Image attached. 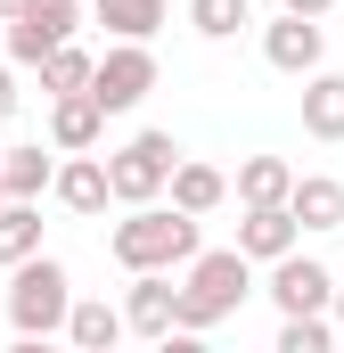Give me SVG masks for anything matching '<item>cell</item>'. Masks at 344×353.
I'll return each mask as SVG.
<instances>
[{"label": "cell", "instance_id": "obj_12", "mask_svg": "<svg viewBox=\"0 0 344 353\" xmlns=\"http://www.w3.org/2000/svg\"><path fill=\"white\" fill-rule=\"evenodd\" d=\"M50 140H58L66 157L107 140V107H98V90H58V99H50Z\"/></svg>", "mask_w": 344, "mask_h": 353}, {"label": "cell", "instance_id": "obj_9", "mask_svg": "<svg viewBox=\"0 0 344 353\" xmlns=\"http://www.w3.org/2000/svg\"><path fill=\"white\" fill-rule=\"evenodd\" d=\"M270 304H279V312H336V271L295 247V255L270 263Z\"/></svg>", "mask_w": 344, "mask_h": 353}, {"label": "cell", "instance_id": "obj_10", "mask_svg": "<svg viewBox=\"0 0 344 353\" xmlns=\"http://www.w3.org/2000/svg\"><path fill=\"white\" fill-rule=\"evenodd\" d=\"M50 197H58L66 214H107V205H115V181H107V157H90V148H74V157H58V181H50Z\"/></svg>", "mask_w": 344, "mask_h": 353}, {"label": "cell", "instance_id": "obj_11", "mask_svg": "<svg viewBox=\"0 0 344 353\" xmlns=\"http://www.w3.org/2000/svg\"><path fill=\"white\" fill-rule=\"evenodd\" d=\"M238 247H246L255 263L295 255V247H303V222H295V205H246V214H238Z\"/></svg>", "mask_w": 344, "mask_h": 353}, {"label": "cell", "instance_id": "obj_19", "mask_svg": "<svg viewBox=\"0 0 344 353\" xmlns=\"http://www.w3.org/2000/svg\"><path fill=\"white\" fill-rule=\"evenodd\" d=\"M230 189H238V205H287L295 197V165L287 157H246Z\"/></svg>", "mask_w": 344, "mask_h": 353}, {"label": "cell", "instance_id": "obj_6", "mask_svg": "<svg viewBox=\"0 0 344 353\" xmlns=\"http://www.w3.org/2000/svg\"><path fill=\"white\" fill-rule=\"evenodd\" d=\"M90 90H98L107 115H131V107L156 90V50H148V41H107V58H98Z\"/></svg>", "mask_w": 344, "mask_h": 353}, {"label": "cell", "instance_id": "obj_15", "mask_svg": "<svg viewBox=\"0 0 344 353\" xmlns=\"http://www.w3.org/2000/svg\"><path fill=\"white\" fill-rule=\"evenodd\" d=\"M172 0H90V25H107L115 41H156Z\"/></svg>", "mask_w": 344, "mask_h": 353}, {"label": "cell", "instance_id": "obj_14", "mask_svg": "<svg viewBox=\"0 0 344 353\" xmlns=\"http://www.w3.org/2000/svg\"><path fill=\"white\" fill-rule=\"evenodd\" d=\"M58 140L41 148V140H17V148H0V181H8V197H50V181H58Z\"/></svg>", "mask_w": 344, "mask_h": 353}, {"label": "cell", "instance_id": "obj_3", "mask_svg": "<svg viewBox=\"0 0 344 353\" xmlns=\"http://www.w3.org/2000/svg\"><path fill=\"white\" fill-rule=\"evenodd\" d=\"M66 312H74V271L58 263L50 247L8 271V329H17V345H33V337H66Z\"/></svg>", "mask_w": 344, "mask_h": 353}, {"label": "cell", "instance_id": "obj_23", "mask_svg": "<svg viewBox=\"0 0 344 353\" xmlns=\"http://www.w3.org/2000/svg\"><path fill=\"white\" fill-rule=\"evenodd\" d=\"M336 345V312H279V353H328Z\"/></svg>", "mask_w": 344, "mask_h": 353}, {"label": "cell", "instance_id": "obj_21", "mask_svg": "<svg viewBox=\"0 0 344 353\" xmlns=\"http://www.w3.org/2000/svg\"><path fill=\"white\" fill-rule=\"evenodd\" d=\"M90 74H98V58H90L83 41H58V50L41 58V99H58V90H90Z\"/></svg>", "mask_w": 344, "mask_h": 353}, {"label": "cell", "instance_id": "obj_17", "mask_svg": "<svg viewBox=\"0 0 344 353\" xmlns=\"http://www.w3.org/2000/svg\"><path fill=\"white\" fill-rule=\"evenodd\" d=\"M295 222L303 230H344V181L336 173H295Z\"/></svg>", "mask_w": 344, "mask_h": 353}, {"label": "cell", "instance_id": "obj_24", "mask_svg": "<svg viewBox=\"0 0 344 353\" xmlns=\"http://www.w3.org/2000/svg\"><path fill=\"white\" fill-rule=\"evenodd\" d=\"M17 99H25V90H17V58H8V66H0V123L17 115Z\"/></svg>", "mask_w": 344, "mask_h": 353}, {"label": "cell", "instance_id": "obj_18", "mask_svg": "<svg viewBox=\"0 0 344 353\" xmlns=\"http://www.w3.org/2000/svg\"><path fill=\"white\" fill-rule=\"evenodd\" d=\"M303 132H312V140H328V148L344 140V74H328V66H320V74H303Z\"/></svg>", "mask_w": 344, "mask_h": 353}, {"label": "cell", "instance_id": "obj_22", "mask_svg": "<svg viewBox=\"0 0 344 353\" xmlns=\"http://www.w3.org/2000/svg\"><path fill=\"white\" fill-rule=\"evenodd\" d=\"M246 25H255L246 0H189V33H197V41H238Z\"/></svg>", "mask_w": 344, "mask_h": 353}, {"label": "cell", "instance_id": "obj_27", "mask_svg": "<svg viewBox=\"0 0 344 353\" xmlns=\"http://www.w3.org/2000/svg\"><path fill=\"white\" fill-rule=\"evenodd\" d=\"M336 329H344V279H336Z\"/></svg>", "mask_w": 344, "mask_h": 353}, {"label": "cell", "instance_id": "obj_20", "mask_svg": "<svg viewBox=\"0 0 344 353\" xmlns=\"http://www.w3.org/2000/svg\"><path fill=\"white\" fill-rule=\"evenodd\" d=\"M25 255H41V197H8L0 205V271H17Z\"/></svg>", "mask_w": 344, "mask_h": 353}, {"label": "cell", "instance_id": "obj_5", "mask_svg": "<svg viewBox=\"0 0 344 353\" xmlns=\"http://www.w3.org/2000/svg\"><path fill=\"white\" fill-rule=\"evenodd\" d=\"M83 25H90L83 0H33L25 17H8V58H17V66H41V58H50L58 41H74Z\"/></svg>", "mask_w": 344, "mask_h": 353}, {"label": "cell", "instance_id": "obj_16", "mask_svg": "<svg viewBox=\"0 0 344 353\" xmlns=\"http://www.w3.org/2000/svg\"><path fill=\"white\" fill-rule=\"evenodd\" d=\"M164 197L180 205V214H213V205H230V173H222V165H197V157H180Z\"/></svg>", "mask_w": 344, "mask_h": 353}, {"label": "cell", "instance_id": "obj_28", "mask_svg": "<svg viewBox=\"0 0 344 353\" xmlns=\"http://www.w3.org/2000/svg\"><path fill=\"white\" fill-rule=\"evenodd\" d=\"M0 205H8V181H0Z\"/></svg>", "mask_w": 344, "mask_h": 353}, {"label": "cell", "instance_id": "obj_26", "mask_svg": "<svg viewBox=\"0 0 344 353\" xmlns=\"http://www.w3.org/2000/svg\"><path fill=\"white\" fill-rule=\"evenodd\" d=\"M25 8H33V0H0V25H8V17H25Z\"/></svg>", "mask_w": 344, "mask_h": 353}, {"label": "cell", "instance_id": "obj_1", "mask_svg": "<svg viewBox=\"0 0 344 353\" xmlns=\"http://www.w3.org/2000/svg\"><path fill=\"white\" fill-rule=\"evenodd\" d=\"M197 222L205 214H180L164 197H148V205H123V222L107 230V255L123 271H189L205 247H197Z\"/></svg>", "mask_w": 344, "mask_h": 353}, {"label": "cell", "instance_id": "obj_7", "mask_svg": "<svg viewBox=\"0 0 344 353\" xmlns=\"http://www.w3.org/2000/svg\"><path fill=\"white\" fill-rule=\"evenodd\" d=\"M262 58H270V74H320L328 66V25L320 17H295V8H279L270 25H262Z\"/></svg>", "mask_w": 344, "mask_h": 353}, {"label": "cell", "instance_id": "obj_13", "mask_svg": "<svg viewBox=\"0 0 344 353\" xmlns=\"http://www.w3.org/2000/svg\"><path fill=\"white\" fill-rule=\"evenodd\" d=\"M123 337H131L123 304H107V296H74V312H66V345H83V353H115Z\"/></svg>", "mask_w": 344, "mask_h": 353}, {"label": "cell", "instance_id": "obj_2", "mask_svg": "<svg viewBox=\"0 0 344 353\" xmlns=\"http://www.w3.org/2000/svg\"><path fill=\"white\" fill-rule=\"evenodd\" d=\"M246 296H255V255H246V247H205L197 263L180 271V337L222 329Z\"/></svg>", "mask_w": 344, "mask_h": 353}, {"label": "cell", "instance_id": "obj_25", "mask_svg": "<svg viewBox=\"0 0 344 353\" xmlns=\"http://www.w3.org/2000/svg\"><path fill=\"white\" fill-rule=\"evenodd\" d=\"M279 8H295V17H328L336 0H279Z\"/></svg>", "mask_w": 344, "mask_h": 353}, {"label": "cell", "instance_id": "obj_4", "mask_svg": "<svg viewBox=\"0 0 344 353\" xmlns=\"http://www.w3.org/2000/svg\"><path fill=\"white\" fill-rule=\"evenodd\" d=\"M172 165H180V140L172 132H131L115 157H107V181H115V205H148L172 189Z\"/></svg>", "mask_w": 344, "mask_h": 353}, {"label": "cell", "instance_id": "obj_8", "mask_svg": "<svg viewBox=\"0 0 344 353\" xmlns=\"http://www.w3.org/2000/svg\"><path fill=\"white\" fill-rule=\"evenodd\" d=\"M123 321H131V337L172 345V329H180V279H172V271H131V288H123Z\"/></svg>", "mask_w": 344, "mask_h": 353}]
</instances>
